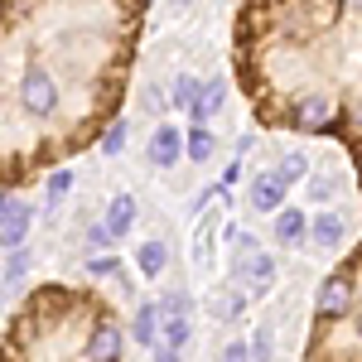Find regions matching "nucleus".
Returning <instances> with one entry per match:
<instances>
[{"label": "nucleus", "mask_w": 362, "mask_h": 362, "mask_svg": "<svg viewBox=\"0 0 362 362\" xmlns=\"http://www.w3.org/2000/svg\"><path fill=\"white\" fill-rule=\"evenodd\" d=\"M150 0H0V189L92 150L131 83Z\"/></svg>", "instance_id": "1"}, {"label": "nucleus", "mask_w": 362, "mask_h": 362, "mask_svg": "<svg viewBox=\"0 0 362 362\" xmlns=\"http://www.w3.org/2000/svg\"><path fill=\"white\" fill-rule=\"evenodd\" d=\"M232 73L256 126L338 140L362 189V0H242Z\"/></svg>", "instance_id": "2"}, {"label": "nucleus", "mask_w": 362, "mask_h": 362, "mask_svg": "<svg viewBox=\"0 0 362 362\" xmlns=\"http://www.w3.org/2000/svg\"><path fill=\"white\" fill-rule=\"evenodd\" d=\"M131 329L87 285H39L15 309L10 329L0 338V358H121Z\"/></svg>", "instance_id": "3"}, {"label": "nucleus", "mask_w": 362, "mask_h": 362, "mask_svg": "<svg viewBox=\"0 0 362 362\" xmlns=\"http://www.w3.org/2000/svg\"><path fill=\"white\" fill-rule=\"evenodd\" d=\"M305 353L319 362L362 358V242L324 280L314 300V329H309Z\"/></svg>", "instance_id": "4"}, {"label": "nucleus", "mask_w": 362, "mask_h": 362, "mask_svg": "<svg viewBox=\"0 0 362 362\" xmlns=\"http://www.w3.org/2000/svg\"><path fill=\"white\" fill-rule=\"evenodd\" d=\"M232 280H242L247 295H266V290L276 285V256H271V251H251L247 261L232 266Z\"/></svg>", "instance_id": "5"}, {"label": "nucleus", "mask_w": 362, "mask_h": 362, "mask_svg": "<svg viewBox=\"0 0 362 362\" xmlns=\"http://www.w3.org/2000/svg\"><path fill=\"white\" fill-rule=\"evenodd\" d=\"M189 155V136L179 131V126H155V136H150V165H160V169H174L179 160Z\"/></svg>", "instance_id": "6"}, {"label": "nucleus", "mask_w": 362, "mask_h": 362, "mask_svg": "<svg viewBox=\"0 0 362 362\" xmlns=\"http://www.w3.org/2000/svg\"><path fill=\"white\" fill-rule=\"evenodd\" d=\"M285 189H290V184L280 179L276 169L256 174V179H251V208H256V213H280V208H285Z\"/></svg>", "instance_id": "7"}, {"label": "nucleus", "mask_w": 362, "mask_h": 362, "mask_svg": "<svg viewBox=\"0 0 362 362\" xmlns=\"http://www.w3.org/2000/svg\"><path fill=\"white\" fill-rule=\"evenodd\" d=\"M189 338H194V319H189V314H165L160 343H155L150 353H160V358H179V353L189 348Z\"/></svg>", "instance_id": "8"}, {"label": "nucleus", "mask_w": 362, "mask_h": 362, "mask_svg": "<svg viewBox=\"0 0 362 362\" xmlns=\"http://www.w3.org/2000/svg\"><path fill=\"white\" fill-rule=\"evenodd\" d=\"M160 329H165V305H160V300H145V305L136 309V319H131V343L155 348V343H160Z\"/></svg>", "instance_id": "9"}, {"label": "nucleus", "mask_w": 362, "mask_h": 362, "mask_svg": "<svg viewBox=\"0 0 362 362\" xmlns=\"http://www.w3.org/2000/svg\"><path fill=\"white\" fill-rule=\"evenodd\" d=\"M223 102H227V78H213V83H203L198 102L189 107V126H208L213 116L223 112Z\"/></svg>", "instance_id": "10"}, {"label": "nucleus", "mask_w": 362, "mask_h": 362, "mask_svg": "<svg viewBox=\"0 0 362 362\" xmlns=\"http://www.w3.org/2000/svg\"><path fill=\"white\" fill-rule=\"evenodd\" d=\"M343 237H348L343 213H314V218H309V237L305 242H314V247H338Z\"/></svg>", "instance_id": "11"}, {"label": "nucleus", "mask_w": 362, "mask_h": 362, "mask_svg": "<svg viewBox=\"0 0 362 362\" xmlns=\"http://www.w3.org/2000/svg\"><path fill=\"white\" fill-rule=\"evenodd\" d=\"M271 218H276V242L280 247H295V242L309 237V218L300 213V208H280V213H271Z\"/></svg>", "instance_id": "12"}, {"label": "nucleus", "mask_w": 362, "mask_h": 362, "mask_svg": "<svg viewBox=\"0 0 362 362\" xmlns=\"http://www.w3.org/2000/svg\"><path fill=\"white\" fill-rule=\"evenodd\" d=\"M136 261H140V276H145V280H160V271L169 266V247L160 242V237H150V242H140Z\"/></svg>", "instance_id": "13"}, {"label": "nucleus", "mask_w": 362, "mask_h": 362, "mask_svg": "<svg viewBox=\"0 0 362 362\" xmlns=\"http://www.w3.org/2000/svg\"><path fill=\"white\" fill-rule=\"evenodd\" d=\"M107 227H112L116 237H126V232L136 227V198L131 194H116L112 203H107Z\"/></svg>", "instance_id": "14"}, {"label": "nucleus", "mask_w": 362, "mask_h": 362, "mask_svg": "<svg viewBox=\"0 0 362 362\" xmlns=\"http://www.w3.org/2000/svg\"><path fill=\"white\" fill-rule=\"evenodd\" d=\"M68 189H73V169H68V165H58V169L44 174V203H63Z\"/></svg>", "instance_id": "15"}, {"label": "nucleus", "mask_w": 362, "mask_h": 362, "mask_svg": "<svg viewBox=\"0 0 362 362\" xmlns=\"http://www.w3.org/2000/svg\"><path fill=\"white\" fill-rule=\"evenodd\" d=\"M227 242H232V266H237V261H247L251 251H261V237L247 232V227H232V232H227Z\"/></svg>", "instance_id": "16"}, {"label": "nucleus", "mask_w": 362, "mask_h": 362, "mask_svg": "<svg viewBox=\"0 0 362 362\" xmlns=\"http://www.w3.org/2000/svg\"><path fill=\"white\" fill-rule=\"evenodd\" d=\"M242 305H247V290H223V295H213V314H218V319H242Z\"/></svg>", "instance_id": "17"}, {"label": "nucleus", "mask_w": 362, "mask_h": 362, "mask_svg": "<svg viewBox=\"0 0 362 362\" xmlns=\"http://www.w3.org/2000/svg\"><path fill=\"white\" fill-rule=\"evenodd\" d=\"M213 145H218V140H213L208 126H189V160H194V165H203V160L213 155Z\"/></svg>", "instance_id": "18"}, {"label": "nucleus", "mask_w": 362, "mask_h": 362, "mask_svg": "<svg viewBox=\"0 0 362 362\" xmlns=\"http://www.w3.org/2000/svg\"><path fill=\"white\" fill-rule=\"evenodd\" d=\"M20 218H29V223H34V208H29V203H20V198H15V189H0V223H20Z\"/></svg>", "instance_id": "19"}, {"label": "nucleus", "mask_w": 362, "mask_h": 362, "mask_svg": "<svg viewBox=\"0 0 362 362\" xmlns=\"http://www.w3.org/2000/svg\"><path fill=\"white\" fill-rule=\"evenodd\" d=\"M198 92H203V83H198L194 73H184V78H179V83H174V92H169V102H174V107H184V112H189V107H194V102H198Z\"/></svg>", "instance_id": "20"}, {"label": "nucleus", "mask_w": 362, "mask_h": 362, "mask_svg": "<svg viewBox=\"0 0 362 362\" xmlns=\"http://www.w3.org/2000/svg\"><path fill=\"white\" fill-rule=\"evenodd\" d=\"M29 242V218L20 223H0V251H20Z\"/></svg>", "instance_id": "21"}, {"label": "nucleus", "mask_w": 362, "mask_h": 362, "mask_svg": "<svg viewBox=\"0 0 362 362\" xmlns=\"http://www.w3.org/2000/svg\"><path fill=\"white\" fill-rule=\"evenodd\" d=\"M126 140H131V126H126V121H112V126L102 131V140H97V145H102L107 155H121V150H126Z\"/></svg>", "instance_id": "22"}, {"label": "nucleus", "mask_w": 362, "mask_h": 362, "mask_svg": "<svg viewBox=\"0 0 362 362\" xmlns=\"http://www.w3.org/2000/svg\"><path fill=\"white\" fill-rule=\"evenodd\" d=\"M276 174L285 179V184H300V179H309V160H305V155H285Z\"/></svg>", "instance_id": "23"}, {"label": "nucleus", "mask_w": 362, "mask_h": 362, "mask_svg": "<svg viewBox=\"0 0 362 362\" xmlns=\"http://www.w3.org/2000/svg\"><path fill=\"white\" fill-rule=\"evenodd\" d=\"M334 194H338L334 174H314V179H309V203H329Z\"/></svg>", "instance_id": "24"}, {"label": "nucleus", "mask_w": 362, "mask_h": 362, "mask_svg": "<svg viewBox=\"0 0 362 362\" xmlns=\"http://www.w3.org/2000/svg\"><path fill=\"white\" fill-rule=\"evenodd\" d=\"M112 242H121V237H116L107 223H92V227H87V247H92V251H107Z\"/></svg>", "instance_id": "25"}, {"label": "nucleus", "mask_w": 362, "mask_h": 362, "mask_svg": "<svg viewBox=\"0 0 362 362\" xmlns=\"http://www.w3.org/2000/svg\"><path fill=\"white\" fill-rule=\"evenodd\" d=\"M121 271H126V266H121L116 256H92V261H87V276H121Z\"/></svg>", "instance_id": "26"}, {"label": "nucleus", "mask_w": 362, "mask_h": 362, "mask_svg": "<svg viewBox=\"0 0 362 362\" xmlns=\"http://www.w3.org/2000/svg\"><path fill=\"white\" fill-rule=\"evenodd\" d=\"M29 271V251L20 247V251H10V261H5V285H10V280H20Z\"/></svg>", "instance_id": "27"}, {"label": "nucleus", "mask_w": 362, "mask_h": 362, "mask_svg": "<svg viewBox=\"0 0 362 362\" xmlns=\"http://www.w3.org/2000/svg\"><path fill=\"white\" fill-rule=\"evenodd\" d=\"M160 305H165V314H189L194 300H189V295H160Z\"/></svg>", "instance_id": "28"}, {"label": "nucleus", "mask_w": 362, "mask_h": 362, "mask_svg": "<svg viewBox=\"0 0 362 362\" xmlns=\"http://www.w3.org/2000/svg\"><path fill=\"white\" fill-rule=\"evenodd\" d=\"M223 358H227V362H242V358H251V343L232 338V343H223Z\"/></svg>", "instance_id": "29"}, {"label": "nucleus", "mask_w": 362, "mask_h": 362, "mask_svg": "<svg viewBox=\"0 0 362 362\" xmlns=\"http://www.w3.org/2000/svg\"><path fill=\"white\" fill-rule=\"evenodd\" d=\"M237 179H242V160H232V165L223 169V184H227V189H232V184H237Z\"/></svg>", "instance_id": "30"}, {"label": "nucleus", "mask_w": 362, "mask_h": 362, "mask_svg": "<svg viewBox=\"0 0 362 362\" xmlns=\"http://www.w3.org/2000/svg\"><path fill=\"white\" fill-rule=\"evenodd\" d=\"M0 309H5V285H0Z\"/></svg>", "instance_id": "31"}, {"label": "nucleus", "mask_w": 362, "mask_h": 362, "mask_svg": "<svg viewBox=\"0 0 362 362\" xmlns=\"http://www.w3.org/2000/svg\"><path fill=\"white\" fill-rule=\"evenodd\" d=\"M179 5H189V0H179Z\"/></svg>", "instance_id": "32"}]
</instances>
